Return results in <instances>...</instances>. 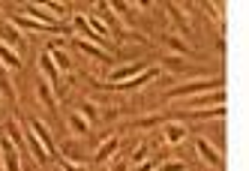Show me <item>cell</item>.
Listing matches in <instances>:
<instances>
[{
	"mask_svg": "<svg viewBox=\"0 0 249 171\" xmlns=\"http://www.w3.org/2000/svg\"><path fill=\"white\" fill-rule=\"evenodd\" d=\"M153 168H156L153 159H144V162H138V165H135V171H153Z\"/></svg>",
	"mask_w": 249,
	"mask_h": 171,
	"instance_id": "603a6c76",
	"label": "cell"
},
{
	"mask_svg": "<svg viewBox=\"0 0 249 171\" xmlns=\"http://www.w3.org/2000/svg\"><path fill=\"white\" fill-rule=\"evenodd\" d=\"M195 150L201 153V159H204L207 165H222V150H219V147H213L207 138H201V135L195 138Z\"/></svg>",
	"mask_w": 249,
	"mask_h": 171,
	"instance_id": "5b68a950",
	"label": "cell"
},
{
	"mask_svg": "<svg viewBox=\"0 0 249 171\" xmlns=\"http://www.w3.org/2000/svg\"><path fill=\"white\" fill-rule=\"evenodd\" d=\"M210 90H222V78H195V81H186V84H180V87L171 90V99L198 96V93H210Z\"/></svg>",
	"mask_w": 249,
	"mask_h": 171,
	"instance_id": "6da1fadb",
	"label": "cell"
},
{
	"mask_svg": "<svg viewBox=\"0 0 249 171\" xmlns=\"http://www.w3.org/2000/svg\"><path fill=\"white\" fill-rule=\"evenodd\" d=\"M222 102H225V93L222 90L198 93L195 99H189V111H195V108H216V105H222Z\"/></svg>",
	"mask_w": 249,
	"mask_h": 171,
	"instance_id": "3957f363",
	"label": "cell"
},
{
	"mask_svg": "<svg viewBox=\"0 0 249 171\" xmlns=\"http://www.w3.org/2000/svg\"><path fill=\"white\" fill-rule=\"evenodd\" d=\"M156 123H159V117H144V120H138L141 129H150V126H156Z\"/></svg>",
	"mask_w": 249,
	"mask_h": 171,
	"instance_id": "cb8c5ba5",
	"label": "cell"
},
{
	"mask_svg": "<svg viewBox=\"0 0 249 171\" xmlns=\"http://www.w3.org/2000/svg\"><path fill=\"white\" fill-rule=\"evenodd\" d=\"M12 24H15V27H27V30H33V33H48V30H54V27H48V24H42V21H36V18H30V15H15Z\"/></svg>",
	"mask_w": 249,
	"mask_h": 171,
	"instance_id": "30bf717a",
	"label": "cell"
},
{
	"mask_svg": "<svg viewBox=\"0 0 249 171\" xmlns=\"http://www.w3.org/2000/svg\"><path fill=\"white\" fill-rule=\"evenodd\" d=\"M162 135H165V144H180L183 138H186V126L183 123H165V129H162Z\"/></svg>",
	"mask_w": 249,
	"mask_h": 171,
	"instance_id": "8fae6325",
	"label": "cell"
},
{
	"mask_svg": "<svg viewBox=\"0 0 249 171\" xmlns=\"http://www.w3.org/2000/svg\"><path fill=\"white\" fill-rule=\"evenodd\" d=\"M120 141H117V135H111V138H105L99 147H96V162H111L114 159V153H117Z\"/></svg>",
	"mask_w": 249,
	"mask_h": 171,
	"instance_id": "9c48e42d",
	"label": "cell"
},
{
	"mask_svg": "<svg viewBox=\"0 0 249 171\" xmlns=\"http://www.w3.org/2000/svg\"><path fill=\"white\" fill-rule=\"evenodd\" d=\"M54 171H63V168H54Z\"/></svg>",
	"mask_w": 249,
	"mask_h": 171,
	"instance_id": "484cf974",
	"label": "cell"
},
{
	"mask_svg": "<svg viewBox=\"0 0 249 171\" xmlns=\"http://www.w3.org/2000/svg\"><path fill=\"white\" fill-rule=\"evenodd\" d=\"M144 156H147V144H138L135 150H132V156L126 159L129 165H138V162H144Z\"/></svg>",
	"mask_w": 249,
	"mask_h": 171,
	"instance_id": "ffe728a7",
	"label": "cell"
},
{
	"mask_svg": "<svg viewBox=\"0 0 249 171\" xmlns=\"http://www.w3.org/2000/svg\"><path fill=\"white\" fill-rule=\"evenodd\" d=\"M0 90H3L6 96H15V90H12V81H9V72L3 69V63H0Z\"/></svg>",
	"mask_w": 249,
	"mask_h": 171,
	"instance_id": "d6986e66",
	"label": "cell"
},
{
	"mask_svg": "<svg viewBox=\"0 0 249 171\" xmlns=\"http://www.w3.org/2000/svg\"><path fill=\"white\" fill-rule=\"evenodd\" d=\"M0 63H3V66H12V69H18V66H21L18 51H12V48H6V45H0Z\"/></svg>",
	"mask_w": 249,
	"mask_h": 171,
	"instance_id": "9a60e30c",
	"label": "cell"
},
{
	"mask_svg": "<svg viewBox=\"0 0 249 171\" xmlns=\"http://www.w3.org/2000/svg\"><path fill=\"white\" fill-rule=\"evenodd\" d=\"M168 15H171V21H174L177 27H180L183 33H189V21L183 18V9H180V6H174V3H168Z\"/></svg>",
	"mask_w": 249,
	"mask_h": 171,
	"instance_id": "2e32d148",
	"label": "cell"
},
{
	"mask_svg": "<svg viewBox=\"0 0 249 171\" xmlns=\"http://www.w3.org/2000/svg\"><path fill=\"white\" fill-rule=\"evenodd\" d=\"M126 168H129V162H126V159H117V162L111 165V171H126Z\"/></svg>",
	"mask_w": 249,
	"mask_h": 171,
	"instance_id": "d4e9b609",
	"label": "cell"
},
{
	"mask_svg": "<svg viewBox=\"0 0 249 171\" xmlns=\"http://www.w3.org/2000/svg\"><path fill=\"white\" fill-rule=\"evenodd\" d=\"M66 123H69V129H72L75 135H87V129H90V123H87V120H84V117H81L78 111H69Z\"/></svg>",
	"mask_w": 249,
	"mask_h": 171,
	"instance_id": "5bb4252c",
	"label": "cell"
},
{
	"mask_svg": "<svg viewBox=\"0 0 249 171\" xmlns=\"http://www.w3.org/2000/svg\"><path fill=\"white\" fill-rule=\"evenodd\" d=\"M138 72H144V63H126V66H114V69H111V75H108V84H123V81L135 78Z\"/></svg>",
	"mask_w": 249,
	"mask_h": 171,
	"instance_id": "277c9868",
	"label": "cell"
},
{
	"mask_svg": "<svg viewBox=\"0 0 249 171\" xmlns=\"http://www.w3.org/2000/svg\"><path fill=\"white\" fill-rule=\"evenodd\" d=\"M0 165H3V171H21V159H18V147H15L6 135H0Z\"/></svg>",
	"mask_w": 249,
	"mask_h": 171,
	"instance_id": "7a4b0ae2",
	"label": "cell"
},
{
	"mask_svg": "<svg viewBox=\"0 0 249 171\" xmlns=\"http://www.w3.org/2000/svg\"><path fill=\"white\" fill-rule=\"evenodd\" d=\"M0 45H6L12 51L21 45V33H18V27H15L12 21H0Z\"/></svg>",
	"mask_w": 249,
	"mask_h": 171,
	"instance_id": "8992f818",
	"label": "cell"
},
{
	"mask_svg": "<svg viewBox=\"0 0 249 171\" xmlns=\"http://www.w3.org/2000/svg\"><path fill=\"white\" fill-rule=\"evenodd\" d=\"M36 93H39V102H42L48 111H54V108H57V96H54V90H51V84H48V81H39V84H36Z\"/></svg>",
	"mask_w": 249,
	"mask_h": 171,
	"instance_id": "7c38bea8",
	"label": "cell"
},
{
	"mask_svg": "<svg viewBox=\"0 0 249 171\" xmlns=\"http://www.w3.org/2000/svg\"><path fill=\"white\" fill-rule=\"evenodd\" d=\"M24 141H27V147H30V153H33V159H36V162H45V159H48V153H45V147L39 144V138H36V135H33L30 129L24 132Z\"/></svg>",
	"mask_w": 249,
	"mask_h": 171,
	"instance_id": "4fadbf2b",
	"label": "cell"
},
{
	"mask_svg": "<svg viewBox=\"0 0 249 171\" xmlns=\"http://www.w3.org/2000/svg\"><path fill=\"white\" fill-rule=\"evenodd\" d=\"M75 45L84 51L87 57H93V60H102V63H111V54L105 48H99L96 42H87V39H75Z\"/></svg>",
	"mask_w": 249,
	"mask_h": 171,
	"instance_id": "ba28073f",
	"label": "cell"
},
{
	"mask_svg": "<svg viewBox=\"0 0 249 171\" xmlns=\"http://www.w3.org/2000/svg\"><path fill=\"white\" fill-rule=\"evenodd\" d=\"M159 171H186V165H183L180 159H168V162L159 165Z\"/></svg>",
	"mask_w": 249,
	"mask_h": 171,
	"instance_id": "44dd1931",
	"label": "cell"
},
{
	"mask_svg": "<svg viewBox=\"0 0 249 171\" xmlns=\"http://www.w3.org/2000/svg\"><path fill=\"white\" fill-rule=\"evenodd\" d=\"M27 129L39 138V144L45 147V153H54V138H51V132H48V126H45L42 120H30V126H27Z\"/></svg>",
	"mask_w": 249,
	"mask_h": 171,
	"instance_id": "52a82bcc",
	"label": "cell"
},
{
	"mask_svg": "<svg viewBox=\"0 0 249 171\" xmlns=\"http://www.w3.org/2000/svg\"><path fill=\"white\" fill-rule=\"evenodd\" d=\"M60 165H63V171H84V165H78L72 159H60Z\"/></svg>",
	"mask_w": 249,
	"mask_h": 171,
	"instance_id": "7402d4cb",
	"label": "cell"
},
{
	"mask_svg": "<svg viewBox=\"0 0 249 171\" xmlns=\"http://www.w3.org/2000/svg\"><path fill=\"white\" fill-rule=\"evenodd\" d=\"M165 45H168L171 51H177V54H189V51H192L180 36H174V33H168V36H165Z\"/></svg>",
	"mask_w": 249,
	"mask_h": 171,
	"instance_id": "e0dca14e",
	"label": "cell"
},
{
	"mask_svg": "<svg viewBox=\"0 0 249 171\" xmlns=\"http://www.w3.org/2000/svg\"><path fill=\"white\" fill-rule=\"evenodd\" d=\"M78 114L84 117L87 123H93L96 117H99V111H96V105H93V102H81V105H78Z\"/></svg>",
	"mask_w": 249,
	"mask_h": 171,
	"instance_id": "ac0fdd59",
	"label": "cell"
}]
</instances>
